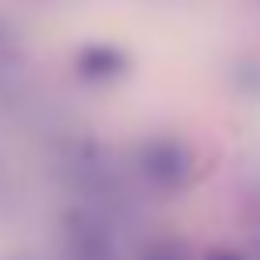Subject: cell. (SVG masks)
Instances as JSON below:
<instances>
[{
  "mask_svg": "<svg viewBox=\"0 0 260 260\" xmlns=\"http://www.w3.org/2000/svg\"><path fill=\"white\" fill-rule=\"evenodd\" d=\"M134 175L150 191L171 195V191H183L195 179V154H191V146L183 138L154 134V138L138 142V150H134Z\"/></svg>",
  "mask_w": 260,
  "mask_h": 260,
  "instance_id": "cell-1",
  "label": "cell"
},
{
  "mask_svg": "<svg viewBox=\"0 0 260 260\" xmlns=\"http://www.w3.org/2000/svg\"><path fill=\"white\" fill-rule=\"evenodd\" d=\"M65 260H118L114 228L102 207H73L65 215Z\"/></svg>",
  "mask_w": 260,
  "mask_h": 260,
  "instance_id": "cell-2",
  "label": "cell"
},
{
  "mask_svg": "<svg viewBox=\"0 0 260 260\" xmlns=\"http://www.w3.org/2000/svg\"><path fill=\"white\" fill-rule=\"evenodd\" d=\"M73 69L89 85H110V81H118L130 69V57L118 45H81L77 57H73Z\"/></svg>",
  "mask_w": 260,
  "mask_h": 260,
  "instance_id": "cell-3",
  "label": "cell"
},
{
  "mask_svg": "<svg viewBox=\"0 0 260 260\" xmlns=\"http://www.w3.org/2000/svg\"><path fill=\"white\" fill-rule=\"evenodd\" d=\"M24 73V53H20V37L0 20V102H8L20 85Z\"/></svg>",
  "mask_w": 260,
  "mask_h": 260,
  "instance_id": "cell-4",
  "label": "cell"
},
{
  "mask_svg": "<svg viewBox=\"0 0 260 260\" xmlns=\"http://www.w3.org/2000/svg\"><path fill=\"white\" fill-rule=\"evenodd\" d=\"M138 260H187V252H183V244H179V240L158 236V240H146V244H142Z\"/></svg>",
  "mask_w": 260,
  "mask_h": 260,
  "instance_id": "cell-5",
  "label": "cell"
},
{
  "mask_svg": "<svg viewBox=\"0 0 260 260\" xmlns=\"http://www.w3.org/2000/svg\"><path fill=\"white\" fill-rule=\"evenodd\" d=\"M203 260H244L240 252H228V248H215V252H207Z\"/></svg>",
  "mask_w": 260,
  "mask_h": 260,
  "instance_id": "cell-6",
  "label": "cell"
}]
</instances>
